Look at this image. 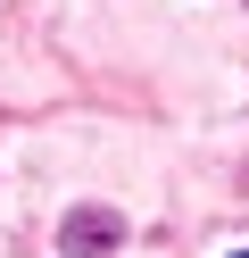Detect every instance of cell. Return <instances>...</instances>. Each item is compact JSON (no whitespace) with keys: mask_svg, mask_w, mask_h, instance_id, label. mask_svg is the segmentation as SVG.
<instances>
[{"mask_svg":"<svg viewBox=\"0 0 249 258\" xmlns=\"http://www.w3.org/2000/svg\"><path fill=\"white\" fill-rule=\"evenodd\" d=\"M241 258H249V250H241Z\"/></svg>","mask_w":249,"mask_h":258,"instance_id":"7a4b0ae2","label":"cell"},{"mask_svg":"<svg viewBox=\"0 0 249 258\" xmlns=\"http://www.w3.org/2000/svg\"><path fill=\"white\" fill-rule=\"evenodd\" d=\"M66 241L92 258V250H108V241H116V225H108V217H75V225H66Z\"/></svg>","mask_w":249,"mask_h":258,"instance_id":"6da1fadb","label":"cell"}]
</instances>
